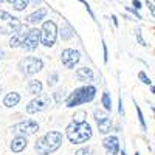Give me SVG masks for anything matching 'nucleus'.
<instances>
[{
	"mask_svg": "<svg viewBox=\"0 0 155 155\" xmlns=\"http://www.w3.org/2000/svg\"><path fill=\"white\" fill-rule=\"evenodd\" d=\"M79 59H81L79 51L71 50V48H67V50L62 51V64H64L67 68H73L76 64L79 62Z\"/></svg>",
	"mask_w": 155,
	"mask_h": 155,
	"instance_id": "9b49d317",
	"label": "nucleus"
},
{
	"mask_svg": "<svg viewBox=\"0 0 155 155\" xmlns=\"http://www.w3.org/2000/svg\"><path fill=\"white\" fill-rule=\"evenodd\" d=\"M50 96L48 95H37V98H34L30 104L27 106V113H39L44 112L48 106H50Z\"/></svg>",
	"mask_w": 155,
	"mask_h": 155,
	"instance_id": "6e6552de",
	"label": "nucleus"
},
{
	"mask_svg": "<svg viewBox=\"0 0 155 155\" xmlns=\"http://www.w3.org/2000/svg\"><path fill=\"white\" fill-rule=\"evenodd\" d=\"M45 16H47V9H45V8H41V9L34 11L33 14H30V16L27 17V22H28V23H36V22H41V20H42Z\"/></svg>",
	"mask_w": 155,
	"mask_h": 155,
	"instance_id": "dca6fc26",
	"label": "nucleus"
},
{
	"mask_svg": "<svg viewBox=\"0 0 155 155\" xmlns=\"http://www.w3.org/2000/svg\"><path fill=\"white\" fill-rule=\"evenodd\" d=\"M6 2H8V3H14V0H6Z\"/></svg>",
	"mask_w": 155,
	"mask_h": 155,
	"instance_id": "2f4dec72",
	"label": "nucleus"
},
{
	"mask_svg": "<svg viewBox=\"0 0 155 155\" xmlns=\"http://www.w3.org/2000/svg\"><path fill=\"white\" fill-rule=\"evenodd\" d=\"M28 34V28H27V25H20V28L12 34L11 37V41H9V47L11 48H17V47H22L23 41H25V37H27Z\"/></svg>",
	"mask_w": 155,
	"mask_h": 155,
	"instance_id": "f8f14e48",
	"label": "nucleus"
},
{
	"mask_svg": "<svg viewBox=\"0 0 155 155\" xmlns=\"http://www.w3.org/2000/svg\"><path fill=\"white\" fill-rule=\"evenodd\" d=\"M67 138L74 144H81V143H87L92 138V127L88 123H71L70 126H67L65 129Z\"/></svg>",
	"mask_w": 155,
	"mask_h": 155,
	"instance_id": "f03ea898",
	"label": "nucleus"
},
{
	"mask_svg": "<svg viewBox=\"0 0 155 155\" xmlns=\"http://www.w3.org/2000/svg\"><path fill=\"white\" fill-rule=\"evenodd\" d=\"M19 68H20V71L25 76H31V74L41 71L44 68V62H42V59H39V58L28 56V58H25V59H22L19 62Z\"/></svg>",
	"mask_w": 155,
	"mask_h": 155,
	"instance_id": "39448f33",
	"label": "nucleus"
},
{
	"mask_svg": "<svg viewBox=\"0 0 155 155\" xmlns=\"http://www.w3.org/2000/svg\"><path fill=\"white\" fill-rule=\"evenodd\" d=\"M30 5V0H14V9L17 11H23Z\"/></svg>",
	"mask_w": 155,
	"mask_h": 155,
	"instance_id": "aec40b11",
	"label": "nucleus"
},
{
	"mask_svg": "<svg viewBox=\"0 0 155 155\" xmlns=\"http://www.w3.org/2000/svg\"><path fill=\"white\" fill-rule=\"evenodd\" d=\"M0 92H2V87H0Z\"/></svg>",
	"mask_w": 155,
	"mask_h": 155,
	"instance_id": "72a5a7b5",
	"label": "nucleus"
},
{
	"mask_svg": "<svg viewBox=\"0 0 155 155\" xmlns=\"http://www.w3.org/2000/svg\"><path fill=\"white\" fill-rule=\"evenodd\" d=\"M137 113H138V120H140V124H141V127H143V130H146V121H144V118H143V112H141V109L137 106Z\"/></svg>",
	"mask_w": 155,
	"mask_h": 155,
	"instance_id": "5701e85b",
	"label": "nucleus"
},
{
	"mask_svg": "<svg viewBox=\"0 0 155 155\" xmlns=\"http://www.w3.org/2000/svg\"><path fill=\"white\" fill-rule=\"evenodd\" d=\"M137 39H138V42L141 44V45H143V47H146L147 44L143 41V37H141V30H137Z\"/></svg>",
	"mask_w": 155,
	"mask_h": 155,
	"instance_id": "bb28decb",
	"label": "nucleus"
},
{
	"mask_svg": "<svg viewBox=\"0 0 155 155\" xmlns=\"http://www.w3.org/2000/svg\"><path fill=\"white\" fill-rule=\"evenodd\" d=\"M121 155H126V152H124V150H123V152H121Z\"/></svg>",
	"mask_w": 155,
	"mask_h": 155,
	"instance_id": "473e14b6",
	"label": "nucleus"
},
{
	"mask_svg": "<svg viewBox=\"0 0 155 155\" xmlns=\"http://www.w3.org/2000/svg\"><path fill=\"white\" fill-rule=\"evenodd\" d=\"M71 36H73L71 27H70V25H64V27L61 28V37L64 39V41H67V39H70Z\"/></svg>",
	"mask_w": 155,
	"mask_h": 155,
	"instance_id": "6ab92c4d",
	"label": "nucleus"
},
{
	"mask_svg": "<svg viewBox=\"0 0 155 155\" xmlns=\"http://www.w3.org/2000/svg\"><path fill=\"white\" fill-rule=\"evenodd\" d=\"M95 96H96V88L93 85H85V87H81V88H76L67 98L65 104H67V107L81 106V104H85V102H90Z\"/></svg>",
	"mask_w": 155,
	"mask_h": 155,
	"instance_id": "7ed1b4c3",
	"label": "nucleus"
},
{
	"mask_svg": "<svg viewBox=\"0 0 155 155\" xmlns=\"http://www.w3.org/2000/svg\"><path fill=\"white\" fill-rule=\"evenodd\" d=\"M22 22L11 16L6 11H0V33L2 34H14L19 28H20Z\"/></svg>",
	"mask_w": 155,
	"mask_h": 155,
	"instance_id": "20e7f679",
	"label": "nucleus"
},
{
	"mask_svg": "<svg viewBox=\"0 0 155 155\" xmlns=\"http://www.w3.org/2000/svg\"><path fill=\"white\" fill-rule=\"evenodd\" d=\"M61 93H62V92H56V93H54V98H56L58 102H61Z\"/></svg>",
	"mask_w": 155,
	"mask_h": 155,
	"instance_id": "c756f323",
	"label": "nucleus"
},
{
	"mask_svg": "<svg viewBox=\"0 0 155 155\" xmlns=\"http://www.w3.org/2000/svg\"><path fill=\"white\" fill-rule=\"evenodd\" d=\"M138 78H140V79L143 81L144 84H147V85H152V81H150L149 78H147V74H146L144 71H140V73H138Z\"/></svg>",
	"mask_w": 155,
	"mask_h": 155,
	"instance_id": "a878e982",
	"label": "nucleus"
},
{
	"mask_svg": "<svg viewBox=\"0 0 155 155\" xmlns=\"http://www.w3.org/2000/svg\"><path fill=\"white\" fill-rule=\"evenodd\" d=\"M102 146H104L109 152V155H116L120 150V143L116 137H107L104 141H102Z\"/></svg>",
	"mask_w": 155,
	"mask_h": 155,
	"instance_id": "ddd939ff",
	"label": "nucleus"
},
{
	"mask_svg": "<svg viewBox=\"0 0 155 155\" xmlns=\"http://www.w3.org/2000/svg\"><path fill=\"white\" fill-rule=\"evenodd\" d=\"M85 116H87V113L84 112V110H79L78 113H74V116H73V123H84L85 121Z\"/></svg>",
	"mask_w": 155,
	"mask_h": 155,
	"instance_id": "4be33fe9",
	"label": "nucleus"
},
{
	"mask_svg": "<svg viewBox=\"0 0 155 155\" xmlns=\"http://www.w3.org/2000/svg\"><path fill=\"white\" fill-rule=\"evenodd\" d=\"M28 92L31 95H41L42 93V82L37 79H31L28 82Z\"/></svg>",
	"mask_w": 155,
	"mask_h": 155,
	"instance_id": "a211bd4d",
	"label": "nucleus"
},
{
	"mask_svg": "<svg viewBox=\"0 0 155 155\" xmlns=\"http://www.w3.org/2000/svg\"><path fill=\"white\" fill-rule=\"evenodd\" d=\"M134 6H137V9L141 8V2H138V0H134Z\"/></svg>",
	"mask_w": 155,
	"mask_h": 155,
	"instance_id": "7c9ffc66",
	"label": "nucleus"
},
{
	"mask_svg": "<svg viewBox=\"0 0 155 155\" xmlns=\"http://www.w3.org/2000/svg\"><path fill=\"white\" fill-rule=\"evenodd\" d=\"M95 120L101 134H109L112 130V118L104 110H95Z\"/></svg>",
	"mask_w": 155,
	"mask_h": 155,
	"instance_id": "1a4fd4ad",
	"label": "nucleus"
},
{
	"mask_svg": "<svg viewBox=\"0 0 155 155\" xmlns=\"http://www.w3.org/2000/svg\"><path fill=\"white\" fill-rule=\"evenodd\" d=\"M56 37H58V27L53 20H47L42 25V30H41V39H42V44L45 47H53L56 42Z\"/></svg>",
	"mask_w": 155,
	"mask_h": 155,
	"instance_id": "423d86ee",
	"label": "nucleus"
},
{
	"mask_svg": "<svg viewBox=\"0 0 155 155\" xmlns=\"http://www.w3.org/2000/svg\"><path fill=\"white\" fill-rule=\"evenodd\" d=\"M102 106H104V109H106L107 112L112 110V101H110V96H109L107 92L102 93Z\"/></svg>",
	"mask_w": 155,
	"mask_h": 155,
	"instance_id": "412c9836",
	"label": "nucleus"
},
{
	"mask_svg": "<svg viewBox=\"0 0 155 155\" xmlns=\"http://www.w3.org/2000/svg\"><path fill=\"white\" fill-rule=\"evenodd\" d=\"M39 42H41V30H37V28L28 30V34L25 37L23 44H22V48L27 50V51H33V50L37 48Z\"/></svg>",
	"mask_w": 155,
	"mask_h": 155,
	"instance_id": "9d476101",
	"label": "nucleus"
},
{
	"mask_svg": "<svg viewBox=\"0 0 155 155\" xmlns=\"http://www.w3.org/2000/svg\"><path fill=\"white\" fill-rule=\"evenodd\" d=\"M76 78L79 79L81 82H92L93 81V71L92 68H88V67H81V68H78L76 71Z\"/></svg>",
	"mask_w": 155,
	"mask_h": 155,
	"instance_id": "4468645a",
	"label": "nucleus"
},
{
	"mask_svg": "<svg viewBox=\"0 0 155 155\" xmlns=\"http://www.w3.org/2000/svg\"><path fill=\"white\" fill-rule=\"evenodd\" d=\"M118 112H120V115L124 113V110H123V99H121V98L118 99Z\"/></svg>",
	"mask_w": 155,
	"mask_h": 155,
	"instance_id": "cd10ccee",
	"label": "nucleus"
},
{
	"mask_svg": "<svg viewBox=\"0 0 155 155\" xmlns=\"http://www.w3.org/2000/svg\"><path fill=\"white\" fill-rule=\"evenodd\" d=\"M37 130H39V124L34 120H25L12 126V132L17 137H30L34 135Z\"/></svg>",
	"mask_w": 155,
	"mask_h": 155,
	"instance_id": "0eeeda50",
	"label": "nucleus"
},
{
	"mask_svg": "<svg viewBox=\"0 0 155 155\" xmlns=\"http://www.w3.org/2000/svg\"><path fill=\"white\" fill-rule=\"evenodd\" d=\"M58 79H59L58 73H51V74L48 76V85H50V87H53V85L58 82Z\"/></svg>",
	"mask_w": 155,
	"mask_h": 155,
	"instance_id": "b1692460",
	"label": "nucleus"
},
{
	"mask_svg": "<svg viewBox=\"0 0 155 155\" xmlns=\"http://www.w3.org/2000/svg\"><path fill=\"white\" fill-rule=\"evenodd\" d=\"M92 153H93L92 147H82V149H79V150H76L74 155H92Z\"/></svg>",
	"mask_w": 155,
	"mask_h": 155,
	"instance_id": "393cba45",
	"label": "nucleus"
},
{
	"mask_svg": "<svg viewBox=\"0 0 155 155\" xmlns=\"http://www.w3.org/2000/svg\"><path fill=\"white\" fill-rule=\"evenodd\" d=\"M147 6H149V9H150V12H152V16H155V11H153V3L147 0Z\"/></svg>",
	"mask_w": 155,
	"mask_h": 155,
	"instance_id": "c85d7f7f",
	"label": "nucleus"
},
{
	"mask_svg": "<svg viewBox=\"0 0 155 155\" xmlns=\"http://www.w3.org/2000/svg\"><path fill=\"white\" fill-rule=\"evenodd\" d=\"M62 134L58 132V130H51L48 134H45L41 140H37V143L34 146L36 152L39 155H50V153H53L56 152L61 144H62Z\"/></svg>",
	"mask_w": 155,
	"mask_h": 155,
	"instance_id": "f257e3e1",
	"label": "nucleus"
},
{
	"mask_svg": "<svg viewBox=\"0 0 155 155\" xmlns=\"http://www.w3.org/2000/svg\"><path fill=\"white\" fill-rule=\"evenodd\" d=\"M19 101H20V95L16 93V92H12V93H8V95L5 96L3 104H5L6 107H14V106L19 104Z\"/></svg>",
	"mask_w": 155,
	"mask_h": 155,
	"instance_id": "f3484780",
	"label": "nucleus"
},
{
	"mask_svg": "<svg viewBox=\"0 0 155 155\" xmlns=\"http://www.w3.org/2000/svg\"><path fill=\"white\" fill-rule=\"evenodd\" d=\"M27 144H28L27 137H16L14 140L11 141V150L19 153V152H22L25 147H27Z\"/></svg>",
	"mask_w": 155,
	"mask_h": 155,
	"instance_id": "2eb2a0df",
	"label": "nucleus"
}]
</instances>
